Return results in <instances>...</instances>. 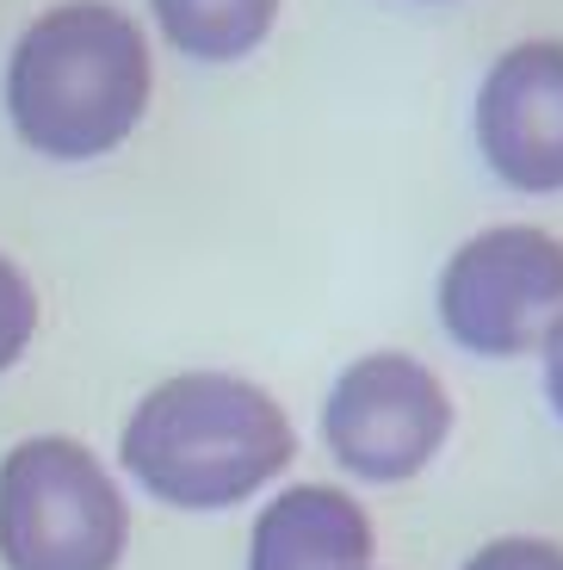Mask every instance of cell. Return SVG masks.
Masks as SVG:
<instances>
[{
    "label": "cell",
    "instance_id": "3",
    "mask_svg": "<svg viewBox=\"0 0 563 570\" xmlns=\"http://www.w3.org/2000/svg\"><path fill=\"white\" fill-rule=\"evenodd\" d=\"M130 509L112 471L69 434H31L0 459V564L118 570Z\"/></svg>",
    "mask_w": 563,
    "mask_h": 570
},
{
    "label": "cell",
    "instance_id": "5",
    "mask_svg": "<svg viewBox=\"0 0 563 570\" xmlns=\"http://www.w3.org/2000/svg\"><path fill=\"white\" fill-rule=\"evenodd\" d=\"M452 434V397L415 354L353 360L328 391L323 441L340 471L366 484H403L434 465Z\"/></svg>",
    "mask_w": 563,
    "mask_h": 570
},
{
    "label": "cell",
    "instance_id": "10",
    "mask_svg": "<svg viewBox=\"0 0 563 570\" xmlns=\"http://www.w3.org/2000/svg\"><path fill=\"white\" fill-rule=\"evenodd\" d=\"M465 570H563V546L557 540H533V533H507L490 540Z\"/></svg>",
    "mask_w": 563,
    "mask_h": 570
},
{
    "label": "cell",
    "instance_id": "9",
    "mask_svg": "<svg viewBox=\"0 0 563 570\" xmlns=\"http://www.w3.org/2000/svg\"><path fill=\"white\" fill-rule=\"evenodd\" d=\"M31 335H38V292L13 261L0 255V372L26 354Z\"/></svg>",
    "mask_w": 563,
    "mask_h": 570
},
{
    "label": "cell",
    "instance_id": "8",
    "mask_svg": "<svg viewBox=\"0 0 563 570\" xmlns=\"http://www.w3.org/2000/svg\"><path fill=\"white\" fill-rule=\"evenodd\" d=\"M168 43L192 62H236L260 50L279 19V0H149Z\"/></svg>",
    "mask_w": 563,
    "mask_h": 570
},
{
    "label": "cell",
    "instance_id": "2",
    "mask_svg": "<svg viewBox=\"0 0 563 570\" xmlns=\"http://www.w3.org/2000/svg\"><path fill=\"white\" fill-rule=\"evenodd\" d=\"M118 459L168 509H236L297 459V428L279 397L236 372L161 379L130 410Z\"/></svg>",
    "mask_w": 563,
    "mask_h": 570
},
{
    "label": "cell",
    "instance_id": "11",
    "mask_svg": "<svg viewBox=\"0 0 563 570\" xmlns=\"http://www.w3.org/2000/svg\"><path fill=\"white\" fill-rule=\"evenodd\" d=\"M539 347H545V391H551V403H557V415H563V316L551 323V335Z\"/></svg>",
    "mask_w": 563,
    "mask_h": 570
},
{
    "label": "cell",
    "instance_id": "7",
    "mask_svg": "<svg viewBox=\"0 0 563 570\" xmlns=\"http://www.w3.org/2000/svg\"><path fill=\"white\" fill-rule=\"evenodd\" d=\"M248 570H372V514L335 484H292L254 521Z\"/></svg>",
    "mask_w": 563,
    "mask_h": 570
},
{
    "label": "cell",
    "instance_id": "1",
    "mask_svg": "<svg viewBox=\"0 0 563 570\" xmlns=\"http://www.w3.org/2000/svg\"><path fill=\"white\" fill-rule=\"evenodd\" d=\"M149 38L112 0H62L7 57V118L50 161H93L149 112Z\"/></svg>",
    "mask_w": 563,
    "mask_h": 570
},
{
    "label": "cell",
    "instance_id": "4",
    "mask_svg": "<svg viewBox=\"0 0 563 570\" xmlns=\"http://www.w3.org/2000/svg\"><path fill=\"white\" fill-rule=\"evenodd\" d=\"M563 316V243L533 224L471 236L439 273V323L483 360H514Z\"/></svg>",
    "mask_w": 563,
    "mask_h": 570
},
{
    "label": "cell",
    "instance_id": "6",
    "mask_svg": "<svg viewBox=\"0 0 563 570\" xmlns=\"http://www.w3.org/2000/svg\"><path fill=\"white\" fill-rule=\"evenodd\" d=\"M477 149L514 193H563V38L495 57L477 94Z\"/></svg>",
    "mask_w": 563,
    "mask_h": 570
}]
</instances>
